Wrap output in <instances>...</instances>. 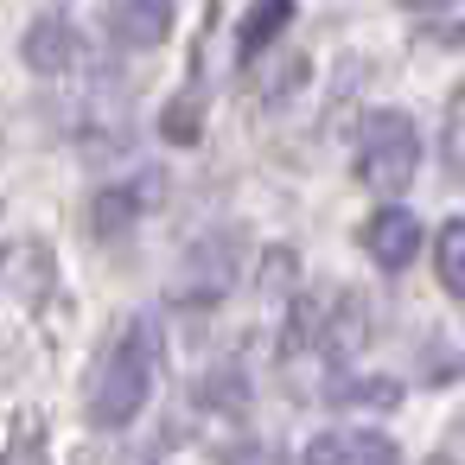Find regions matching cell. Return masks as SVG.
<instances>
[{
  "instance_id": "obj_6",
  "label": "cell",
  "mask_w": 465,
  "mask_h": 465,
  "mask_svg": "<svg viewBox=\"0 0 465 465\" xmlns=\"http://www.w3.org/2000/svg\"><path fill=\"white\" fill-rule=\"evenodd\" d=\"M103 26L122 39V45H160L166 33H173V7H160V0H141V7H134V0H122V7H109L103 14Z\"/></svg>"
},
{
  "instance_id": "obj_3",
  "label": "cell",
  "mask_w": 465,
  "mask_h": 465,
  "mask_svg": "<svg viewBox=\"0 0 465 465\" xmlns=\"http://www.w3.org/2000/svg\"><path fill=\"white\" fill-rule=\"evenodd\" d=\"M26 64L39 71V77H64L71 64H77V33H71V14H33V26H26Z\"/></svg>"
},
{
  "instance_id": "obj_4",
  "label": "cell",
  "mask_w": 465,
  "mask_h": 465,
  "mask_svg": "<svg viewBox=\"0 0 465 465\" xmlns=\"http://www.w3.org/2000/svg\"><path fill=\"white\" fill-rule=\"evenodd\" d=\"M363 249H370L376 268H408L414 249H420V223L408 211H376L370 230H363Z\"/></svg>"
},
{
  "instance_id": "obj_2",
  "label": "cell",
  "mask_w": 465,
  "mask_h": 465,
  "mask_svg": "<svg viewBox=\"0 0 465 465\" xmlns=\"http://www.w3.org/2000/svg\"><path fill=\"white\" fill-rule=\"evenodd\" d=\"M414 166H420V134H414V122L395 115V109L363 115V128H357V179H363L376 198H395V192H408Z\"/></svg>"
},
{
  "instance_id": "obj_12",
  "label": "cell",
  "mask_w": 465,
  "mask_h": 465,
  "mask_svg": "<svg viewBox=\"0 0 465 465\" xmlns=\"http://www.w3.org/2000/svg\"><path fill=\"white\" fill-rule=\"evenodd\" d=\"M223 465H287V452H281V446H268V440H242V446H230V452H223Z\"/></svg>"
},
{
  "instance_id": "obj_8",
  "label": "cell",
  "mask_w": 465,
  "mask_h": 465,
  "mask_svg": "<svg viewBox=\"0 0 465 465\" xmlns=\"http://www.w3.org/2000/svg\"><path fill=\"white\" fill-rule=\"evenodd\" d=\"M293 20V7H268V14H249L242 20V64H255V52H268V39Z\"/></svg>"
},
{
  "instance_id": "obj_1",
  "label": "cell",
  "mask_w": 465,
  "mask_h": 465,
  "mask_svg": "<svg viewBox=\"0 0 465 465\" xmlns=\"http://www.w3.org/2000/svg\"><path fill=\"white\" fill-rule=\"evenodd\" d=\"M153 363H160V325L134 319L90 370V389H84L90 427H128L153 395Z\"/></svg>"
},
{
  "instance_id": "obj_9",
  "label": "cell",
  "mask_w": 465,
  "mask_h": 465,
  "mask_svg": "<svg viewBox=\"0 0 465 465\" xmlns=\"http://www.w3.org/2000/svg\"><path fill=\"white\" fill-rule=\"evenodd\" d=\"M446 166L465 173V84H459L452 103H446Z\"/></svg>"
},
{
  "instance_id": "obj_5",
  "label": "cell",
  "mask_w": 465,
  "mask_h": 465,
  "mask_svg": "<svg viewBox=\"0 0 465 465\" xmlns=\"http://www.w3.org/2000/svg\"><path fill=\"white\" fill-rule=\"evenodd\" d=\"M306 465H401V452L382 433H319L306 446Z\"/></svg>"
},
{
  "instance_id": "obj_10",
  "label": "cell",
  "mask_w": 465,
  "mask_h": 465,
  "mask_svg": "<svg viewBox=\"0 0 465 465\" xmlns=\"http://www.w3.org/2000/svg\"><path fill=\"white\" fill-rule=\"evenodd\" d=\"M134 211H141L134 192H103V204H96V230H103V236H109V230H128Z\"/></svg>"
},
{
  "instance_id": "obj_7",
  "label": "cell",
  "mask_w": 465,
  "mask_h": 465,
  "mask_svg": "<svg viewBox=\"0 0 465 465\" xmlns=\"http://www.w3.org/2000/svg\"><path fill=\"white\" fill-rule=\"evenodd\" d=\"M433 268H440V287L446 293H465V217H452L433 242Z\"/></svg>"
},
{
  "instance_id": "obj_11",
  "label": "cell",
  "mask_w": 465,
  "mask_h": 465,
  "mask_svg": "<svg viewBox=\"0 0 465 465\" xmlns=\"http://www.w3.org/2000/svg\"><path fill=\"white\" fill-rule=\"evenodd\" d=\"M420 26H427L440 45H459V39H465V7H427Z\"/></svg>"
}]
</instances>
